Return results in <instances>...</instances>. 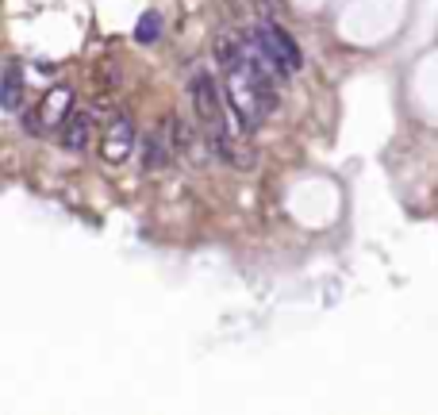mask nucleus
<instances>
[{
	"label": "nucleus",
	"mask_w": 438,
	"mask_h": 415,
	"mask_svg": "<svg viewBox=\"0 0 438 415\" xmlns=\"http://www.w3.org/2000/svg\"><path fill=\"white\" fill-rule=\"evenodd\" d=\"M193 108H196V119L204 127L208 143L215 150L231 139V127H227V116H223V100H219V89L208 73H196L193 77Z\"/></svg>",
	"instance_id": "nucleus-1"
},
{
	"label": "nucleus",
	"mask_w": 438,
	"mask_h": 415,
	"mask_svg": "<svg viewBox=\"0 0 438 415\" xmlns=\"http://www.w3.org/2000/svg\"><path fill=\"white\" fill-rule=\"evenodd\" d=\"M254 39L262 43V50L269 54V58L277 62L284 73H297V70H300V62H304V58H300V46L289 39V31H284L281 23L262 20L258 27H254Z\"/></svg>",
	"instance_id": "nucleus-2"
},
{
	"label": "nucleus",
	"mask_w": 438,
	"mask_h": 415,
	"mask_svg": "<svg viewBox=\"0 0 438 415\" xmlns=\"http://www.w3.org/2000/svg\"><path fill=\"white\" fill-rule=\"evenodd\" d=\"M73 112V89H65V85H54V89H46L43 104L35 112H27L23 127L27 131H46V127H62L65 119H70Z\"/></svg>",
	"instance_id": "nucleus-3"
},
{
	"label": "nucleus",
	"mask_w": 438,
	"mask_h": 415,
	"mask_svg": "<svg viewBox=\"0 0 438 415\" xmlns=\"http://www.w3.org/2000/svg\"><path fill=\"white\" fill-rule=\"evenodd\" d=\"M131 150H135V124H131L127 116H116L100 139V154H104V162L119 166L131 158Z\"/></svg>",
	"instance_id": "nucleus-4"
},
{
	"label": "nucleus",
	"mask_w": 438,
	"mask_h": 415,
	"mask_svg": "<svg viewBox=\"0 0 438 415\" xmlns=\"http://www.w3.org/2000/svg\"><path fill=\"white\" fill-rule=\"evenodd\" d=\"M58 139H62V150L81 154V150L89 146V139H92V116H85V112H70V119L58 127Z\"/></svg>",
	"instance_id": "nucleus-5"
},
{
	"label": "nucleus",
	"mask_w": 438,
	"mask_h": 415,
	"mask_svg": "<svg viewBox=\"0 0 438 415\" xmlns=\"http://www.w3.org/2000/svg\"><path fill=\"white\" fill-rule=\"evenodd\" d=\"M23 104V73L16 62L4 65V81H0V108L4 112H20Z\"/></svg>",
	"instance_id": "nucleus-6"
},
{
	"label": "nucleus",
	"mask_w": 438,
	"mask_h": 415,
	"mask_svg": "<svg viewBox=\"0 0 438 415\" xmlns=\"http://www.w3.org/2000/svg\"><path fill=\"white\" fill-rule=\"evenodd\" d=\"M166 158H169V146H166V139L161 135H146L142 139V169H161L166 166Z\"/></svg>",
	"instance_id": "nucleus-7"
},
{
	"label": "nucleus",
	"mask_w": 438,
	"mask_h": 415,
	"mask_svg": "<svg viewBox=\"0 0 438 415\" xmlns=\"http://www.w3.org/2000/svg\"><path fill=\"white\" fill-rule=\"evenodd\" d=\"M158 35H161V20H158V12H146V16H142V20H139V31H135V39H139V43H154Z\"/></svg>",
	"instance_id": "nucleus-8"
}]
</instances>
